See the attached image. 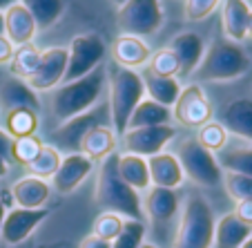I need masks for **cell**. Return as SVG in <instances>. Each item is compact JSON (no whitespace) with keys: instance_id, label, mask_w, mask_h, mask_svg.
Returning <instances> with one entry per match:
<instances>
[{"instance_id":"cell-1","label":"cell","mask_w":252,"mask_h":248,"mask_svg":"<svg viewBox=\"0 0 252 248\" xmlns=\"http://www.w3.org/2000/svg\"><path fill=\"white\" fill-rule=\"evenodd\" d=\"M94 201L103 213H116V215L127 217V219L134 221L145 219L138 192L132 190L119 175V154L116 152L100 161L98 177H96Z\"/></svg>"},{"instance_id":"cell-46","label":"cell","mask_w":252,"mask_h":248,"mask_svg":"<svg viewBox=\"0 0 252 248\" xmlns=\"http://www.w3.org/2000/svg\"><path fill=\"white\" fill-rule=\"evenodd\" d=\"M14 2H18V0H0V11H5V9H9Z\"/></svg>"},{"instance_id":"cell-7","label":"cell","mask_w":252,"mask_h":248,"mask_svg":"<svg viewBox=\"0 0 252 248\" xmlns=\"http://www.w3.org/2000/svg\"><path fill=\"white\" fill-rule=\"evenodd\" d=\"M98 125H110L112 128V116H110V105L107 103H96L92 110L83 112V114L74 116V119L61 123L56 130L52 132L54 139V148L61 152L65 150L67 154L81 152V143L83 139L87 137V132Z\"/></svg>"},{"instance_id":"cell-30","label":"cell","mask_w":252,"mask_h":248,"mask_svg":"<svg viewBox=\"0 0 252 248\" xmlns=\"http://www.w3.org/2000/svg\"><path fill=\"white\" fill-rule=\"evenodd\" d=\"M221 170L225 172H237V175L250 177L252 179V143L248 145H234V148H228L225 145L221 150V154L217 157Z\"/></svg>"},{"instance_id":"cell-40","label":"cell","mask_w":252,"mask_h":248,"mask_svg":"<svg viewBox=\"0 0 252 248\" xmlns=\"http://www.w3.org/2000/svg\"><path fill=\"white\" fill-rule=\"evenodd\" d=\"M219 2L221 0H186V18L192 23L208 18L219 7Z\"/></svg>"},{"instance_id":"cell-22","label":"cell","mask_w":252,"mask_h":248,"mask_svg":"<svg viewBox=\"0 0 252 248\" xmlns=\"http://www.w3.org/2000/svg\"><path fill=\"white\" fill-rule=\"evenodd\" d=\"M248 18H250V5L246 0H223L221 23L228 40L241 45L248 38Z\"/></svg>"},{"instance_id":"cell-15","label":"cell","mask_w":252,"mask_h":248,"mask_svg":"<svg viewBox=\"0 0 252 248\" xmlns=\"http://www.w3.org/2000/svg\"><path fill=\"white\" fill-rule=\"evenodd\" d=\"M170 49L179 61V76L176 78H190L205 54V43L196 32H181L170 40Z\"/></svg>"},{"instance_id":"cell-48","label":"cell","mask_w":252,"mask_h":248,"mask_svg":"<svg viewBox=\"0 0 252 248\" xmlns=\"http://www.w3.org/2000/svg\"><path fill=\"white\" fill-rule=\"evenodd\" d=\"M5 215H7V208L2 206V201H0V228H2V221H5Z\"/></svg>"},{"instance_id":"cell-5","label":"cell","mask_w":252,"mask_h":248,"mask_svg":"<svg viewBox=\"0 0 252 248\" xmlns=\"http://www.w3.org/2000/svg\"><path fill=\"white\" fill-rule=\"evenodd\" d=\"M143 99H145V85H143L141 74H136L134 70H127V67L116 65L110 72L107 105H110L112 130L119 139L125 134L129 116Z\"/></svg>"},{"instance_id":"cell-50","label":"cell","mask_w":252,"mask_h":248,"mask_svg":"<svg viewBox=\"0 0 252 248\" xmlns=\"http://www.w3.org/2000/svg\"><path fill=\"white\" fill-rule=\"evenodd\" d=\"M110 2H112V5H116V7H123L127 0H110Z\"/></svg>"},{"instance_id":"cell-6","label":"cell","mask_w":252,"mask_h":248,"mask_svg":"<svg viewBox=\"0 0 252 248\" xmlns=\"http://www.w3.org/2000/svg\"><path fill=\"white\" fill-rule=\"evenodd\" d=\"M176 159L181 163L183 175L190 177L196 186L214 188L223 181V170L217 161V154L203 148L196 139H186L176 150Z\"/></svg>"},{"instance_id":"cell-11","label":"cell","mask_w":252,"mask_h":248,"mask_svg":"<svg viewBox=\"0 0 252 248\" xmlns=\"http://www.w3.org/2000/svg\"><path fill=\"white\" fill-rule=\"evenodd\" d=\"M176 137L174 125H150V128H134L121 137L123 141V150L127 154H136V157L150 159L154 154L163 152L167 143Z\"/></svg>"},{"instance_id":"cell-9","label":"cell","mask_w":252,"mask_h":248,"mask_svg":"<svg viewBox=\"0 0 252 248\" xmlns=\"http://www.w3.org/2000/svg\"><path fill=\"white\" fill-rule=\"evenodd\" d=\"M121 32L127 36H152L163 25V9L158 0H127L116 14Z\"/></svg>"},{"instance_id":"cell-37","label":"cell","mask_w":252,"mask_h":248,"mask_svg":"<svg viewBox=\"0 0 252 248\" xmlns=\"http://www.w3.org/2000/svg\"><path fill=\"white\" fill-rule=\"evenodd\" d=\"M143 242H145V224L134 219H125L123 230L112 242V248H141Z\"/></svg>"},{"instance_id":"cell-26","label":"cell","mask_w":252,"mask_h":248,"mask_svg":"<svg viewBox=\"0 0 252 248\" xmlns=\"http://www.w3.org/2000/svg\"><path fill=\"white\" fill-rule=\"evenodd\" d=\"M143 85H145V92H148V99L157 101L158 105H165V107H172L181 94V81L179 78H170V76H158V74L145 70L143 74Z\"/></svg>"},{"instance_id":"cell-20","label":"cell","mask_w":252,"mask_h":248,"mask_svg":"<svg viewBox=\"0 0 252 248\" xmlns=\"http://www.w3.org/2000/svg\"><path fill=\"white\" fill-rule=\"evenodd\" d=\"M221 125L239 139L252 143V99H234L221 112Z\"/></svg>"},{"instance_id":"cell-52","label":"cell","mask_w":252,"mask_h":248,"mask_svg":"<svg viewBox=\"0 0 252 248\" xmlns=\"http://www.w3.org/2000/svg\"><path fill=\"white\" fill-rule=\"evenodd\" d=\"M241 248H252V237H250V239H248V242H246V244H243V246H241Z\"/></svg>"},{"instance_id":"cell-24","label":"cell","mask_w":252,"mask_h":248,"mask_svg":"<svg viewBox=\"0 0 252 248\" xmlns=\"http://www.w3.org/2000/svg\"><path fill=\"white\" fill-rule=\"evenodd\" d=\"M252 237V228L234 217V213L223 215L214 226V244L217 248H241Z\"/></svg>"},{"instance_id":"cell-12","label":"cell","mask_w":252,"mask_h":248,"mask_svg":"<svg viewBox=\"0 0 252 248\" xmlns=\"http://www.w3.org/2000/svg\"><path fill=\"white\" fill-rule=\"evenodd\" d=\"M145 215H148L157 237L163 239L167 230H172L174 219L179 217V195L170 188L152 186L145 195Z\"/></svg>"},{"instance_id":"cell-4","label":"cell","mask_w":252,"mask_h":248,"mask_svg":"<svg viewBox=\"0 0 252 248\" xmlns=\"http://www.w3.org/2000/svg\"><path fill=\"white\" fill-rule=\"evenodd\" d=\"M214 213L205 197L190 195L183 204L181 221L176 226L172 248H212L214 246Z\"/></svg>"},{"instance_id":"cell-34","label":"cell","mask_w":252,"mask_h":248,"mask_svg":"<svg viewBox=\"0 0 252 248\" xmlns=\"http://www.w3.org/2000/svg\"><path fill=\"white\" fill-rule=\"evenodd\" d=\"M194 139L203 148H208L210 152L217 154L228 145V130L221 125V121H208V123H203L199 128V134Z\"/></svg>"},{"instance_id":"cell-45","label":"cell","mask_w":252,"mask_h":248,"mask_svg":"<svg viewBox=\"0 0 252 248\" xmlns=\"http://www.w3.org/2000/svg\"><path fill=\"white\" fill-rule=\"evenodd\" d=\"M7 170H9V166H7V161L2 157H0V179H2V177L7 175Z\"/></svg>"},{"instance_id":"cell-18","label":"cell","mask_w":252,"mask_h":248,"mask_svg":"<svg viewBox=\"0 0 252 248\" xmlns=\"http://www.w3.org/2000/svg\"><path fill=\"white\" fill-rule=\"evenodd\" d=\"M38 34V27L33 23L32 14L20 2H14L9 9H5V36L11 40L14 47L29 45Z\"/></svg>"},{"instance_id":"cell-32","label":"cell","mask_w":252,"mask_h":248,"mask_svg":"<svg viewBox=\"0 0 252 248\" xmlns=\"http://www.w3.org/2000/svg\"><path fill=\"white\" fill-rule=\"evenodd\" d=\"M7 130L11 139H23L33 137V132L38 130V112L32 110H9L7 112Z\"/></svg>"},{"instance_id":"cell-19","label":"cell","mask_w":252,"mask_h":248,"mask_svg":"<svg viewBox=\"0 0 252 248\" xmlns=\"http://www.w3.org/2000/svg\"><path fill=\"white\" fill-rule=\"evenodd\" d=\"M148 170H150V181L157 188H170V190H174L186 179L176 154H170V152H158L154 157H150Z\"/></svg>"},{"instance_id":"cell-42","label":"cell","mask_w":252,"mask_h":248,"mask_svg":"<svg viewBox=\"0 0 252 248\" xmlns=\"http://www.w3.org/2000/svg\"><path fill=\"white\" fill-rule=\"evenodd\" d=\"M14 45H11V40L7 38V36H0V65L2 63H9L11 56H14Z\"/></svg>"},{"instance_id":"cell-3","label":"cell","mask_w":252,"mask_h":248,"mask_svg":"<svg viewBox=\"0 0 252 248\" xmlns=\"http://www.w3.org/2000/svg\"><path fill=\"white\" fill-rule=\"evenodd\" d=\"M248 70H250V56L246 49L228 38H219L210 43L194 74L199 81L225 83L243 76Z\"/></svg>"},{"instance_id":"cell-29","label":"cell","mask_w":252,"mask_h":248,"mask_svg":"<svg viewBox=\"0 0 252 248\" xmlns=\"http://www.w3.org/2000/svg\"><path fill=\"white\" fill-rule=\"evenodd\" d=\"M20 5L32 14L38 29H49L65 11V0H18Z\"/></svg>"},{"instance_id":"cell-51","label":"cell","mask_w":252,"mask_h":248,"mask_svg":"<svg viewBox=\"0 0 252 248\" xmlns=\"http://www.w3.org/2000/svg\"><path fill=\"white\" fill-rule=\"evenodd\" d=\"M141 248H158V246H157V244H150V242H143Z\"/></svg>"},{"instance_id":"cell-2","label":"cell","mask_w":252,"mask_h":248,"mask_svg":"<svg viewBox=\"0 0 252 248\" xmlns=\"http://www.w3.org/2000/svg\"><path fill=\"white\" fill-rule=\"evenodd\" d=\"M105 85H107V67L105 65H98L83 78L58 85L52 92V116L58 123H65V121L92 110L103 96Z\"/></svg>"},{"instance_id":"cell-27","label":"cell","mask_w":252,"mask_h":248,"mask_svg":"<svg viewBox=\"0 0 252 248\" xmlns=\"http://www.w3.org/2000/svg\"><path fill=\"white\" fill-rule=\"evenodd\" d=\"M119 175L132 190H150L152 181H150V170H148V159L136 157V154H119Z\"/></svg>"},{"instance_id":"cell-8","label":"cell","mask_w":252,"mask_h":248,"mask_svg":"<svg viewBox=\"0 0 252 248\" xmlns=\"http://www.w3.org/2000/svg\"><path fill=\"white\" fill-rule=\"evenodd\" d=\"M105 40L98 34L87 32L74 36L67 47V72L63 83H71L76 78H83L85 74H90L92 70H96L98 65H103L105 58Z\"/></svg>"},{"instance_id":"cell-23","label":"cell","mask_w":252,"mask_h":248,"mask_svg":"<svg viewBox=\"0 0 252 248\" xmlns=\"http://www.w3.org/2000/svg\"><path fill=\"white\" fill-rule=\"evenodd\" d=\"M0 101L7 110H32L38 112L40 101H38V92H33L27 85V81H20V78H9L5 81L2 90H0Z\"/></svg>"},{"instance_id":"cell-28","label":"cell","mask_w":252,"mask_h":248,"mask_svg":"<svg viewBox=\"0 0 252 248\" xmlns=\"http://www.w3.org/2000/svg\"><path fill=\"white\" fill-rule=\"evenodd\" d=\"M172 121V107L158 105L152 99H143L141 103L134 107L132 116L127 121V130L134 128H150V125H170ZM125 130V132H127Z\"/></svg>"},{"instance_id":"cell-43","label":"cell","mask_w":252,"mask_h":248,"mask_svg":"<svg viewBox=\"0 0 252 248\" xmlns=\"http://www.w3.org/2000/svg\"><path fill=\"white\" fill-rule=\"evenodd\" d=\"M11 143H14V139L5 132V130H0V157L5 159H11Z\"/></svg>"},{"instance_id":"cell-16","label":"cell","mask_w":252,"mask_h":248,"mask_svg":"<svg viewBox=\"0 0 252 248\" xmlns=\"http://www.w3.org/2000/svg\"><path fill=\"white\" fill-rule=\"evenodd\" d=\"M92 168H94V161L87 159L85 154H81V152H74V154L63 157L56 175L52 177L56 192L58 195H71V192L76 190L87 177H90Z\"/></svg>"},{"instance_id":"cell-47","label":"cell","mask_w":252,"mask_h":248,"mask_svg":"<svg viewBox=\"0 0 252 248\" xmlns=\"http://www.w3.org/2000/svg\"><path fill=\"white\" fill-rule=\"evenodd\" d=\"M0 36H5V11H0Z\"/></svg>"},{"instance_id":"cell-17","label":"cell","mask_w":252,"mask_h":248,"mask_svg":"<svg viewBox=\"0 0 252 248\" xmlns=\"http://www.w3.org/2000/svg\"><path fill=\"white\" fill-rule=\"evenodd\" d=\"M112 58L119 67H127V70H136V67H145L152 58V49L138 36H127L121 34L112 43Z\"/></svg>"},{"instance_id":"cell-33","label":"cell","mask_w":252,"mask_h":248,"mask_svg":"<svg viewBox=\"0 0 252 248\" xmlns=\"http://www.w3.org/2000/svg\"><path fill=\"white\" fill-rule=\"evenodd\" d=\"M63 157L61 152H58L54 145H43L40 148V152L33 157V161L29 163V172H32V177H38V179H52L54 175H56L58 166H61Z\"/></svg>"},{"instance_id":"cell-44","label":"cell","mask_w":252,"mask_h":248,"mask_svg":"<svg viewBox=\"0 0 252 248\" xmlns=\"http://www.w3.org/2000/svg\"><path fill=\"white\" fill-rule=\"evenodd\" d=\"M78 248H112V242H105V239L96 237V235H87Z\"/></svg>"},{"instance_id":"cell-13","label":"cell","mask_w":252,"mask_h":248,"mask_svg":"<svg viewBox=\"0 0 252 248\" xmlns=\"http://www.w3.org/2000/svg\"><path fill=\"white\" fill-rule=\"evenodd\" d=\"M47 217H49V210H45V208H36V210L11 208V210H7L2 228H0V244H5L7 248L20 246Z\"/></svg>"},{"instance_id":"cell-35","label":"cell","mask_w":252,"mask_h":248,"mask_svg":"<svg viewBox=\"0 0 252 248\" xmlns=\"http://www.w3.org/2000/svg\"><path fill=\"white\" fill-rule=\"evenodd\" d=\"M123 226H125V217L116 215V213H100L94 219V230H92V235L105 239V242H114L121 235Z\"/></svg>"},{"instance_id":"cell-49","label":"cell","mask_w":252,"mask_h":248,"mask_svg":"<svg viewBox=\"0 0 252 248\" xmlns=\"http://www.w3.org/2000/svg\"><path fill=\"white\" fill-rule=\"evenodd\" d=\"M248 36L252 38V9H250V18H248Z\"/></svg>"},{"instance_id":"cell-25","label":"cell","mask_w":252,"mask_h":248,"mask_svg":"<svg viewBox=\"0 0 252 248\" xmlns=\"http://www.w3.org/2000/svg\"><path fill=\"white\" fill-rule=\"evenodd\" d=\"M116 143H119V137L114 134V130H112L110 125H98V128L90 130L87 137L83 139L81 154H85V157L92 159V161H96V159L103 161L105 157L114 154Z\"/></svg>"},{"instance_id":"cell-41","label":"cell","mask_w":252,"mask_h":248,"mask_svg":"<svg viewBox=\"0 0 252 248\" xmlns=\"http://www.w3.org/2000/svg\"><path fill=\"white\" fill-rule=\"evenodd\" d=\"M234 217H237V219H241L243 224H248L252 228V199L237 201V206H234Z\"/></svg>"},{"instance_id":"cell-38","label":"cell","mask_w":252,"mask_h":248,"mask_svg":"<svg viewBox=\"0 0 252 248\" xmlns=\"http://www.w3.org/2000/svg\"><path fill=\"white\" fill-rule=\"evenodd\" d=\"M43 141L38 137H23V139H14L11 143V159L16 163H23V166H29L33 161V157L40 152L43 148Z\"/></svg>"},{"instance_id":"cell-39","label":"cell","mask_w":252,"mask_h":248,"mask_svg":"<svg viewBox=\"0 0 252 248\" xmlns=\"http://www.w3.org/2000/svg\"><path fill=\"white\" fill-rule=\"evenodd\" d=\"M223 186L234 201L252 199V179L250 177L237 175V172H223Z\"/></svg>"},{"instance_id":"cell-14","label":"cell","mask_w":252,"mask_h":248,"mask_svg":"<svg viewBox=\"0 0 252 248\" xmlns=\"http://www.w3.org/2000/svg\"><path fill=\"white\" fill-rule=\"evenodd\" d=\"M65 72H67V47H47L43 49L38 70L32 74L27 85L33 92H49L54 87L63 85Z\"/></svg>"},{"instance_id":"cell-21","label":"cell","mask_w":252,"mask_h":248,"mask_svg":"<svg viewBox=\"0 0 252 248\" xmlns=\"http://www.w3.org/2000/svg\"><path fill=\"white\" fill-rule=\"evenodd\" d=\"M49 183L45 179H38V177H23L11 186V197L16 201V208H27V210H36L43 208L49 199Z\"/></svg>"},{"instance_id":"cell-31","label":"cell","mask_w":252,"mask_h":248,"mask_svg":"<svg viewBox=\"0 0 252 248\" xmlns=\"http://www.w3.org/2000/svg\"><path fill=\"white\" fill-rule=\"evenodd\" d=\"M40 56H43V49H38L36 45H23V47H16L14 56H11V72L16 78L20 81H29L32 74L38 70Z\"/></svg>"},{"instance_id":"cell-36","label":"cell","mask_w":252,"mask_h":248,"mask_svg":"<svg viewBox=\"0 0 252 248\" xmlns=\"http://www.w3.org/2000/svg\"><path fill=\"white\" fill-rule=\"evenodd\" d=\"M148 70L158 76H170V78H176L179 76V61H176L174 52L170 47L165 49H158V52L152 54L148 63Z\"/></svg>"},{"instance_id":"cell-10","label":"cell","mask_w":252,"mask_h":248,"mask_svg":"<svg viewBox=\"0 0 252 248\" xmlns=\"http://www.w3.org/2000/svg\"><path fill=\"white\" fill-rule=\"evenodd\" d=\"M212 103L208 101L199 83L183 85L176 103L172 105V119H176L188 128H201L203 123L212 121Z\"/></svg>"}]
</instances>
